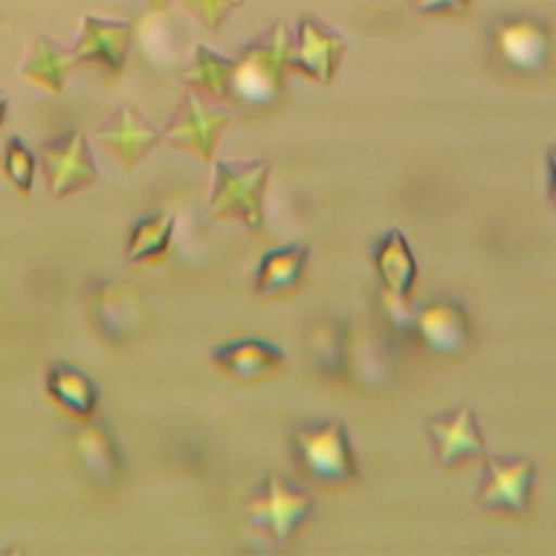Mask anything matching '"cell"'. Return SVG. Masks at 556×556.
<instances>
[{"label": "cell", "mask_w": 556, "mask_h": 556, "mask_svg": "<svg viewBox=\"0 0 556 556\" xmlns=\"http://www.w3.org/2000/svg\"><path fill=\"white\" fill-rule=\"evenodd\" d=\"M291 447L302 469L326 482L350 480L358 473L345 424L339 419H311L293 428Z\"/></svg>", "instance_id": "cell-1"}, {"label": "cell", "mask_w": 556, "mask_h": 556, "mask_svg": "<svg viewBox=\"0 0 556 556\" xmlns=\"http://www.w3.org/2000/svg\"><path fill=\"white\" fill-rule=\"evenodd\" d=\"M132 43V22L85 15L78 37L72 46L78 65H89L106 78H117L124 72Z\"/></svg>", "instance_id": "cell-8"}, {"label": "cell", "mask_w": 556, "mask_h": 556, "mask_svg": "<svg viewBox=\"0 0 556 556\" xmlns=\"http://www.w3.org/2000/svg\"><path fill=\"white\" fill-rule=\"evenodd\" d=\"M374 265L384 289L393 298L404 300L415 280L417 265L408 241L400 232V228H391L378 239V243L374 245Z\"/></svg>", "instance_id": "cell-15"}, {"label": "cell", "mask_w": 556, "mask_h": 556, "mask_svg": "<svg viewBox=\"0 0 556 556\" xmlns=\"http://www.w3.org/2000/svg\"><path fill=\"white\" fill-rule=\"evenodd\" d=\"M146 2L150 4L152 11H159V13H161V11H165L174 0H146Z\"/></svg>", "instance_id": "cell-27"}, {"label": "cell", "mask_w": 556, "mask_h": 556, "mask_svg": "<svg viewBox=\"0 0 556 556\" xmlns=\"http://www.w3.org/2000/svg\"><path fill=\"white\" fill-rule=\"evenodd\" d=\"M176 217L167 211L152 213L135 224L126 243V258L130 263H141L154 256H161L174 235Z\"/></svg>", "instance_id": "cell-20"}, {"label": "cell", "mask_w": 556, "mask_h": 556, "mask_svg": "<svg viewBox=\"0 0 556 556\" xmlns=\"http://www.w3.org/2000/svg\"><path fill=\"white\" fill-rule=\"evenodd\" d=\"M469 0H415L417 11L421 13H437V11H458L467 7Z\"/></svg>", "instance_id": "cell-24"}, {"label": "cell", "mask_w": 556, "mask_h": 556, "mask_svg": "<svg viewBox=\"0 0 556 556\" xmlns=\"http://www.w3.org/2000/svg\"><path fill=\"white\" fill-rule=\"evenodd\" d=\"M7 111H9V98H7L4 91H0V128H2V124H4Z\"/></svg>", "instance_id": "cell-26"}, {"label": "cell", "mask_w": 556, "mask_h": 556, "mask_svg": "<svg viewBox=\"0 0 556 556\" xmlns=\"http://www.w3.org/2000/svg\"><path fill=\"white\" fill-rule=\"evenodd\" d=\"M484 471L476 491L480 506L491 510H526L532 497L536 465L521 454H484Z\"/></svg>", "instance_id": "cell-5"}, {"label": "cell", "mask_w": 556, "mask_h": 556, "mask_svg": "<svg viewBox=\"0 0 556 556\" xmlns=\"http://www.w3.org/2000/svg\"><path fill=\"white\" fill-rule=\"evenodd\" d=\"M213 363L222 367L224 371L239 376V378H252L256 374H263L285 361V352L263 339H237L226 345H219L211 354Z\"/></svg>", "instance_id": "cell-16"}, {"label": "cell", "mask_w": 556, "mask_h": 556, "mask_svg": "<svg viewBox=\"0 0 556 556\" xmlns=\"http://www.w3.org/2000/svg\"><path fill=\"white\" fill-rule=\"evenodd\" d=\"M76 65H78V59L72 48L61 46L59 41L39 33L33 39L30 50L22 59L17 74L26 83H30L48 93H61L67 78L76 70Z\"/></svg>", "instance_id": "cell-11"}, {"label": "cell", "mask_w": 556, "mask_h": 556, "mask_svg": "<svg viewBox=\"0 0 556 556\" xmlns=\"http://www.w3.org/2000/svg\"><path fill=\"white\" fill-rule=\"evenodd\" d=\"M343 39L337 33H330L321 28L317 22H302L300 24V37L298 48L289 54V59L302 67V72L315 76L321 83H328L337 61L343 54Z\"/></svg>", "instance_id": "cell-14"}, {"label": "cell", "mask_w": 556, "mask_h": 556, "mask_svg": "<svg viewBox=\"0 0 556 556\" xmlns=\"http://www.w3.org/2000/svg\"><path fill=\"white\" fill-rule=\"evenodd\" d=\"M289 61V39L282 24H276L265 39L248 46L235 61L230 100L265 102L280 89L282 65Z\"/></svg>", "instance_id": "cell-2"}, {"label": "cell", "mask_w": 556, "mask_h": 556, "mask_svg": "<svg viewBox=\"0 0 556 556\" xmlns=\"http://www.w3.org/2000/svg\"><path fill=\"white\" fill-rule=\"evenodd\" d=\"M308 245L293 243L263 254L254 276V291L271 293L291 287L302 276L308 261Z\"/></svg>", "instance_id": "cell-19"}, {"label": "cell", "mask_w": 556, "mask_h": 556, "mask_svg": "<svg viewBox=\"0 0 556 556\" xmlns=\"http://www.w3.org/2000/svg\"><path fill=\"white\" fill-rule=\"evenodd\" d=\"M269 178L265 161L254 163H215L211 191L213 215H235L258 230L263 226V193Z\"/></svg>", "instance_id": "cell-3"}, {"label": "cell", "mask_w": 556, "mask_h": 556, "mask_svg": "<svg viewBox=\"0 0 556 556\" xmlns=\"http://www.w3.org/2000/svg\"><path fill=\"white\" fill-rule=\"evenodd\" d=\"M96 135L115 156V161L126 167H132L146 159L163 139V130H159L130 104H119L115 111H111L109 117L96 128Z\"/></svg>", "instance_id": "cell-9"}, {"label": "cell", "mask_w": 556, "mask_h": 556, "mask_svg": "<svg viewBox=\"0 0 556 556\" xmlns=\"http://www.w3.org/2000/svg\"><path fill=\"white\" fill-rule=\"evenodd\" d=\"M311 510L313 497L293 480L274 471L265 476L245 506L250 523L265 528L278 545H282L293 530L308 519Z\"/></svg>", "instance_id": "cell-4"}, {"label": "cell", "mask_w": 556, "mask_h": 556, "mask_svg": "<svg viewBox=\"0 0 556 556\" xmlns=\"http://www.w3.org/2000/svg\"><path fill=\"white\" fill-rule=\"evenodd\" d=\"M426 430L432 439L439 465L452 467L469 456H484L486 445L476 413L469 406H456L428 419Z\"/></svg>", "instance_id": "cell-10"}, {"label": "cell", "mask_w": 556, "mask_h": 556, "mask_svg": "<svg viewBox=\"0 0 556 556\" xmlns=\"http://www.w3.org/2000/svg\"><path fill=\"white\" fill-rule=\"evenodd\" d=\"M2 167H4V174H7L9 182H11L20 193L26 195V193L33 189L35 169H37V156L28 150V146H26L17 135H11V137L7 139Z\"/></svg>", "instance_id": "cell-22"}, {"label": "cell", "mask_w": 556, "mask_h": 556, "mask_svg": "<svg viewBox=\"0 0 556 556\" xmlns=\"http://www.w3.org/2000/svg\"><path fill=\"white\" fill-rule=\"evenodd\" d=\"M495 48L510 67L532 72L545 63L549 54V37L536 20L515 17L497 26Z\"/></svg>", "instance_id": "cell-13"}, {"label": "cell", "mask_w": 556, "mask_h": 556, "mask_svg": "<svg viewBox=\"0 0 556 556\" xmlns=\"http://www.w3.org/2000/svg\"><path fill=\"white\" fill-rule=\"evenodd\" d=\"M417 332L421 341L437 352H456L469 334L465 308L450 295H437L417 313Z\"/></svg>", "instance_id": "cell-12"}, {"label": "cell", "mask_w": 556, "mask_h": 556, "mask_svg": "<svg viewBox=\"0 0 556 556\" xmlns=\"http://www.w3.org/2000/svg\"><path fill=\"white\" fill-rule=\"evenodd\" d=\"M39 159L48 191L54 198H65L98 178V167L85 132L70 130L39 148Z\"/></svg>", "instance_id": "cell-7"}, {"label": "cell", "mask_w": 556, "mask_h": 556, "mask_svg": "<svg viewBox=\"0 0 556 556\" xmlns=\"http://www.w3.org/2000/svg\"><path fill=\"white\" fill-rule=\"evenodd\" d=\"M46 389L56 404L78 417H91L98 406V387L74 365H52L46 374Z\"/></svg>", "instance_id": "cell-17"}, {"label": "cell", "mask_w": 556, "mask_h": 556, "mask_svg": "<svg viewBox=\"0 0 556 556\" xmlns=\"http://www.w3.org/2000/svg\"><path fill=\"white\" fill-rule=\"evenodd\" d=\"M78 452H80L85 467L98 478L106 480L119 467V456H117L113 437L100 424H91L80 432Z\"/></svg>", "instance_id": "cell-21"}, {"label": "cell", "mask_w": 556, "mask_h": 556, "mask_svg": "<svg viewBox=\"0 0 556 556\" xmlns=\"http://www.w3.org/2000/svg\"><path fill=\"white\" fill-rule=\"evenodd\" d=\"M547 163H549V200L556 206V148L549 152Z\"/></svg>", "instance_id": "cell-25"}, {"label": "cell", "mask_w": 556, "mask_h": 556, "mask_svg": "<svg viewBox=\"0 0 556 556\" xmlns=\"http://www.w3.org/2000/svg\"><path fill=\"white\" fill-rule=\"evenodd\" d=\"M235 61L217 54L206 46H195L191 65L182 72V80L189 89H198L219 100H230Z\"/></svg>", "instance_id": "cell-18"}, {"label": "cell", "mask_w": 556, "mask_h": 556, "mask_svg": "<svg viewBox=\"0 0 556 556\" xmlns=\"http://www.w3.org/2000/svg\"><path fill=\"white\" fill-rule=\"evenodd\" d=\"M232 124V113L208 106L200 96L189 91L163 128V139L185 148L195 156L211 161L222 135Z\"/></svg>", "instance_id": "cell-6"}, {"label": "cell", "mask_w": 556, "mask_h": 556, "mask_svg": "<svg viewBox=\"0 0 556 556\" xmlns=\"http://www.w3.org/2000/svg\"><path fill=\"white\" fill-rule=\"evenodd\" d=\"M243 0H180L182 9L206 28H217Z\"/></svg>", "instance_id": "cell-23"}]
</instances>
